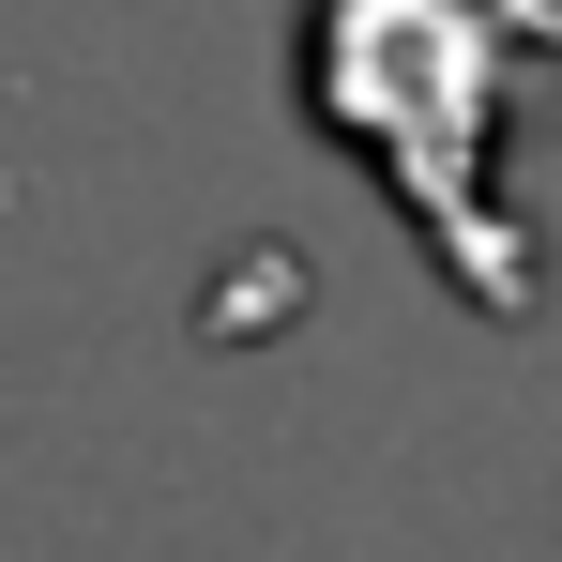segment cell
Instances as JSON below:
<instances>
[{
    "mask_svg": "<svg viewBox=\"0 0 562 562\" xmlns=\"http://www.w3.org/2000/svg\"><path fill=\"white\" fill-rule=\"evenodd\" d=\"M532 46H562V0H319L304 15V106L319 137H350L380 183L411 198V228L441 244L471 304H532V259L486 198V153L517 122Z\"/></svg>",
    "mask_w": 562,
    "mask_h": 562,
    "instance_id": "obj_1",
    "label": "cell"
}]
</instances>
